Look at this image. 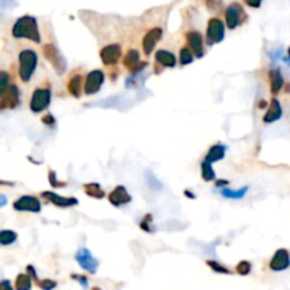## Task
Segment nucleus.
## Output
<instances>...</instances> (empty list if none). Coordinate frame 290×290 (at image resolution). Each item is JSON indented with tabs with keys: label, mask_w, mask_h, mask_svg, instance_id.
<instances>
[{
	"label": "nucleus",
	"mask_w": 290,
	"mask_h": 290,
	"mask_svg": "<svg viewBox=\"0 0 290 290\" xmlns=\"http://www.w3.org/2000/svg\"><path fill=\"white\" fill-rule=\"evenodd\" d=\"M289 252H288V249L282 248V249H277V251L274 252L273 258L271 259L269 268H271L273 272H282V271H286V269L289 268Z\"/></svg>",
	"instance_id": "nucleus-12"
},
{
	"label": "nucleus",
	"mask_w": 290,
	"mask_h": 290,
	"mask_svg": "<svg viewBox=\"0 0 290 290\" xmlns=\"http://www.w3.org/2000/svg\"><path fill=\"white\" fill-rule=\"evenodd\" d=\"M245 20V12L239 3H231L225 10V21L229 30H235Z\"/></svg>",
	"instance_id": "nucleus-7"
},
{
	"label": "nucleus",
	"mask_w": 290,
	"mask_h": 290,
	"mask_svg": "<svg viewBox=\"0 0 290 290\" xmlns=\"http://www.w3.org/2000/svg\"><path fill=\"white\" fill-rule=\"evenodd\" d=\"M269 81H271V91H272V94H277L283 88L285 80H283V75H282V72H280L279 68H272L269 71Z\"/></svg>",
	"instance_id": "nucleus-20"
},
{
	"label": "nucleus",
	"mask_w": 290,
	"mask_h": 290,
	"mask_svg": "<svg viewBox=\"0 0 290 290\" xmlns=\"http://www.w3.org/2000/svg\"><path fill=\"white\" fill-rule=\"evenodd\" d=\"M37 282V285H38V288L41 290H52L57 288V282L55 280H52V279H43V280H35Z\"/></svg>",
	"instance_id": "nucleus-32"
},
{
	"label": "nucleus",
	"mask_w": 290,
	"mask_h": 290,
	"mask_svg": "<svg viewBox=\"0 0 290 290\" xmlns=\"http://www.w3.org/2000/svg\"><path fill=\"white\" fill-rule=\"evenodd\" d=\"M20 105V91L16 85H9L4 94L0 97V111L16 109Z\"/></svg>",
	"instance_id": "nucleus-9"
},
{
	"label": "nucleus",
	"mask_w": 290,
	"mask_h": 290,
	"mask_svg": "<svg viewBox=\"0 0 290 290\" xmlns=\"http://www.w3.org/2000/svg\"><path fill=\"white\" fill-rule=\"evenodd\" d=\"M12 35L15 38H26L34 41L35 44H40L41 37L38 32V24L35 17L33 16H21L16 20V23L12 27Z\"/></svg>",
	"instance_id": "nucleus-1"
},
{
	"label": "nucleus",
	"mask_w": 290,
	"mask_h": 290,
	"mask_svg": "<svg viewBox=\"0 0 290 290\" xmlns=\"http://www.w3.org/2000/svg\"><path fill=\"white\" fill-rule=\"evenodd\" d=\"M33 279L27 273L17 274L16 280H15V290H32Z\"/></svg>",
	"instance_id": "nucleus-23"
},
{
	"label": "nucleus",
	"mask_w": 290,
	"mask_h": 290,
	"mask_svg": "<svg viewBox=\"0 0 290 290\" xmlns=\"http://www.w3.org/2000/svg\"><path fill=\"white\" fill-rule=\"evenodd\" d=\"M251 269H252V265H251L249 260H241V262L237 265V268H235L237 273L242 274V276H246V274L251 273Z\"/></svg>",
	"instance_id": "nucleus-30"
},
{
	"label": "nucleus",
	"mask_w": 290,
	"mask_h": 290,
	"mask_svg": "<svg viewBox=\"0 0 290 290\" xmlns=\"http://www.w3.org/2000/svg\"><path fill=\"white\" fill-rule=\"evenodd\" d=\"M225 156V146L224 145H214L208 150L207 156H205V160L210 161V163H215V161H220L224 159Z\"/></svg>",
	"instance_id": "nucleus-22"
},
{
	"label": "nucleus",
	"mask_w": 290,
	"mask_h": 290,
	"mask_svg": "<svg viewBox=\"0 0 290 290\" xmlns=\"http://www.w3.org/2000/svg\"><path fill=\"white\" fill-rule=\"evenodd\" d=\"M71 277L74 279V280H78L81 283V286L84 288V289H86L88 288V279H86V276H80V274H71Z\"/></svg>",
	"instance_id": "nucleus-34"
},
{
	"label": "nucleus",
	"mask_w": 290,
	"mask_h": 290,
	"mask_svg": "<svg viewBox=\"0 0 290 290\" xmlns=\"http://www.w3.org/2000/svg\"><path fill=\"white\" fill-rule=\"evenodd\" d=\"M41 195H43V198H46L51 204H54L57 207H61V208H68V207L78 205V200L74 198V197H63V195L52 193V191H44Z\"/></svg>",
	"instance_id": "nucleus-14"
},
{
	"label": "nucleus",
	"mask_w": 290,
	"mask_h": 290,
	"mask_svg": "<svg viewBox=\"0 0 290 290\" xmlns=\"http://www.w3.org/2000/svg\"><path fill=\"white\" fill-rule=\"evenodd\" d=\"M49 178H50V184H51L54 188H57V187H64L65 186V183H63V181H58V180H57L55 171H51V170H50Z\"/></svg>",
	"instance_id": "nucleus-33"
},
{
	"label": "nucleus",
	"mask_w": 290,
	"mask_h": 290,
	"mask_svg": "<svg viewBox=\"0 0 290 290\" xmlns=\"http://www.w3.org/2000/svg\"><path fill=\"white\" fill-rule=\"evenodd\" d=\"M201 176H203L204 181H214L217 178L215 171L212 169V163L207 160H204L201 163Z\"/></svg>",
	"instance_id": "nucleus-26"
},
{
	"label": "nucleus",
	"mask_w": 290,
	"mask_h": 290,
	"mask_svg": "<svg viewBox=\"0 0 290 290\" xmlns=\"http://www.w3.org/2000/svg\"><path fill=\"white\" fill-rule=\"evenodd\" d=\"M260 3H262V0H246V4L251 7H259Z\"/></svg>",
	"instance_id": "nucleus-39"
},
{
	"label": "nucleus",
	"mask_w": 290,
	"mask_h": 290,
	"mask_svg": "<svg viewBox=\"0 0 290 290\" xmlns=\"http://www.w3.org/2000/svg\"><path fill=\"white\" fill-rule=\"evenodd\" d=\"M43 54H44L46 60L51 64V67L54 68V71L58 75H64V72L67 71V60L61 54V51L57 49L54 44H44L43 46Z\"/></svg>",
	"instance_id": "nucleus-3"
},
{
	"label": "nucleus",
	"mask_w": 290,
	"mask_h": 290,
	"mask_svg": "<svg viewBox=\"0 0 290 290\" xmlns=\"http://www.w3.org/2000/svg\"><path fill=\"white\" fill-rule=\"evenodd\" d=\"M225 37V24L222 20L214 17L208 20L207 24V44L208 46H215L221 43Z\"/></svg>",
	"instance_id": "nucleus-5"
},
{
	"label": "nucleus",
	"mask_w": 290,
	"mask_h": 290,
	"mask_svg": "<svg viewBox=\"0 0 290 290\" xmlns=\"http://www.w3.org/2000/svg\"><path fill=\"white\" fill-rule=\"evenodd\" d=\"M68 92L74 98H80L82 94V75L81 74H74L69 81H68Z\"/></svg>",
	"instance_id": "nucleus-21"
},
{
	"label": "nucleus",
	"mask_w": 290,
	"mask_h": 290,
	"mask_svg": "<svg viewBox=\"0 0 290 290\" xmlns=\"http://www.w3.org/2000/svg\"><path fill=\"white\" fill-rule=\"evenodd\" d=\"M109 203L115 205V207H120V205H125V204H129L132 201V197L128 193V190L123 187V186H118L115 187L112 193L109 194Z\"/></svg>",
	"instance_id": "nucleus-17"
},
{
	"label": "nucleus",
	"mask_w": 290,
	"mask_h": 290,
	"mask_svg": "<svg viewBox=\"0 0 290 290\" xmlns=\"http://www.w3.org/2000/svg\"><path fill=\"white\" fill-rule=\"evenodd\" d=\"M193 61H194V55L188 47H183V49L180 50V64L188 65V64H191Z\"/></svg>",
	"instance_id": "nucleus-28"
},
{
	"label": "nucleus",
	"mask_w": 290,
	"mask_h": 290,
	"mask_svg": "<svg viewBox=\"0 0 290 290\" xmlns=\"http://www.w3.org/2000/svg\"><path fill=\"white\" fill-rule=\"evenodd\" d=\"M120 55H122V47L119 44H108L99 52V57H101L102 63L108 65V67L116 64L119 61Z\"/></svg>",
	"instance_id": "nucleus-11"
},
{
	"label": "nucleus",
	"mask_w": 290,
	"mask_h": 290,
	"mask_svg": "<svg viewBox=\"0 0 290 290\" xmlns=\"http://www.w3.org/2000/svg\"><path fill=\"white\" fill-rule=\"evenodd\" d=\"M9 84H10V75H9V72L0 69V97L4 94V91L7 89Z\"/></svg>",
	"instance_id": "nucleus-29"
},
{
	"label": "nucleus",
	"mask_w": 290,
	"mask_h": 290,
	"mask_svg": "<svg viewBox=\"0 0 290 290\" xmlns=\"http://www.w3.org/2000/svg\"><path fill=\"white\" fill-rule=\"evenodd\" d=\"M248 193V187H242L239 190H231V188H222L221 195L225 198H234V200H239L245 194Z\"/></svg>",
	"instance_id": "nucleus-27"
},
{
	"label": "nucleus",
	"mask_w": 290,
	"mask_h": 290,
	"mask_svg": "<svg viewBox=\"0 0 290 290\" xmlns=\"http://www.w3.org/2000/svg\"><path fill=\"white\" fill-rule=\"evenodd\" d=\"M18 63H20V68H18V75L20 80L23 82H29L32 80L33 74L37 68V63H38V57L37 52L34 50H23L18 54Z\"/></svg>",
	"instance_id": "nucleus-2"
},
{
	"label": "nucleus",
	"mask_w": 290,
	"mask_h": 290,
	"mask_svg": "<svg viewBox=\"0 0 290 290\" xmlns=\"http://www.w3.org/2000/svg\"><path fill=\"white\" fill-rule=\"evenodd\" d=\"M156 61L163 67H167V68H173L177 64V60H176V55L167 50H159L156 52Z\"/></svg>",
	"instance_id": "nucleus-19"
},
{
	"label": "nucleus",
	"mask_w": 290,
	"mask_h": 290,
	"mask_svg": "<svg viewBox=\"0 0 290 290\" xmlns=\"http://www.w3.org/2000/svg\"><path fill=\"white\" fill-rule=\"evenodd\" d=\"M84 190H85V193L88 194L89 197H92V198H98V200H101V198H103V197H105V191L102 190V187H101L98 183H89V184H85Z\"/></svg>",
	"instance_id": "nucleus-24"
},
{
	"label": "nucleus",
	"mask_w": 290,
	"mask_h": 290,
	"mask_svg": "<svg viewBox=\"0 0 290 290\" xmlns=\"http://www.w3.org/2000/svg\"><path fill=\"white\" fill-rule=\"evenodd\" d=\"M282 115H283V111H282V105H280L279 99L272 98L271 105H269L268 111H266L265 116H263V122L265 123H273L277 119L282 118Z\"/></svg>",
	"instance_id": "nucleus-18"
},
{
	"label": "nucleus",
	"mask_w": 290,
	"mask_h": 290,
	"mask_svg": "<svg viewBox=\"0 0 290 290\" xmlns=\"http://www.w3.org/2000/svg\"><path fill=\"white\" fill-rule=\"evenodd\" d=\"M27 274L32 277V279H34V280H37L38 277H37V273H35V269H34V266H32V265H29L27 266Z\"/></svg>",
	"instance_id": "nucleus-38"
},
{
	"label": "nucleus",
	"mask_w": 290,
	"mask_h": 290,
	"mask_svg": "<svg viewBox=\"0 0 290 290\" xmlns=\"http://www.w3.org/2000/svg\"><path fill=\"white\" fill-rule=\"evenodd\" d=\"M207 265L210 266L214 272H217V273H225V274L231 273V271H229L228 268H225V266H224V265H221V263H218L217 260H207Z\"/></svg>",
	"instance_id": "nucleus-31"
},
{
	"label": "nucleus",
	"mask_w": 290,
	"mask_h": 290,
	"mask_svg": "<svg viewBox=\"0 0 290 290\" xmlns=\"http://www.w3.org/2000/svg\"><path fill=\"white\" fill-rule=\"evenodd\" d=\"M13 208L16 211H29L37 214L41 211V203L34 195H21L15 201Z\"/></svg>",
	"instance_id": "nucleus-10"
},
{
	"label": "nucleus",
	"mask_w": 290,
	"mask_h": 290,
	"mask_svg": "<svg viewBox=\"0 0 290 290\" xmlns=\"http://www.w3.org/2000/svg\"><path fill=\"white\" fill-rule=\"evenodd\" d=\"M17 241V234L12 229H1L0 231V245L9 246Z\"/></svg>",
	"instance_id": "nucleus-25"
},
{
	"label": "nucleus",
	"mask_w": 290,
	"mask_h": 290,
	"mask_svg": "<svg viewBox=\"0 0 290 290\" xmlns=\"http://www.w3.org/2000/svg\"><path fill=\"white\" fill-rule=\"evenodd\" d=\"M0 290H15V288L10 280L3 279V280H0Z\"/></svg>",
	"instance_id": "nucleus-36"
},
{
	"label": "nucleus",
	"mask_w": 290,
	"mask_h": 290,
	"mask_svg": "<svg viewBox=\"0 0 290 290\" xmlns=\"http://www.w3.org/2000/svg\"><path fill=\"white\" fill-rule=\"evenodd\" d=\"M103 81H105V74L101 69H92L86 74L82 91L85 92V95H94L101 91Z\"/></svg>",
	"instance_id": "nucleus-6"
},
{
	"label": "nucleus",
	"mask_w": 290,
	"mask_h": 290,
	"mask_svg": "<svg viewBox=\"0 0 290 290\" xmlns=\"http://www.w3.org/2000/svg\"><path fill=\"white\" fill-rule=\"evenodd\" d=\"M187 43H188V49L193 52L194 57L201 58L204 55V41H203V35L198 32H188L186 34Z\"/></svg>",
	"instance_id": "nucleus-15"
},
{
	"label": "nucleus",
	"mask_w": 290,
	"mask_h": 290,
	"mask_svg": "<svg viewBox=\"0 0 290 290\" xmlns=\"http://www.w3.org/2000/svg\"><path fill=\"white\" fill-rule=\"evenodd\" d=\"M123 65L130 69L132 72H139L140 69L145 68L146 63H140V54L137 50H129L126 55L123 57Z\"/></svg>",
	"instance_id": "nucleus-16"
},
{
	"label": "nucleus",
	"mask_w": 290,
	"mask_h": 290,
	"mask_svg": "<svg viewBox=\"0 0 290 290\" xmlns=\"http://www.w3.org/2000/svg\"><path fill=\"white\" fill-rule=\"evenodd\" d=\"M75 260L78 262V265H80L81 268H82L84 271H86L88 273H97L99 262L94 258V255L91 254L89 249H86V248H80V249L77 251V254H75Z\"/></svg>",
	"instance_id": "nucleus-8"
},
{
	"label": "nucleus",
	"mask_w": 290,
	"mask_h": 290,
	"mask_svg": "<svg viewBox=\"0 0 290 290\" xmlns=\"http://www.w3.org/2000/svg\"><path fill=\"white\" fill-rule=\"evenodd\" d=\"M51 102V89L49 86H38L33 92L30 101V109L34 113H40L49 108Z\"/></svg>",
	"instance_id": "nucleus-4"
},
{
	"label": "nucleus",
	"mask_w": 290,
	"mask_h": 290,
	"mask_svg": "<svg viewBox=\"0 0 290 290\" xmlns=\"http://www.w3.org/2000/svg\"><path fill=\"white\" fill-rule=\"evenodd\" d=\"M150 222H152V215L149 214V215H146L145 218H143V221H142V224H140V226L145 229V231H147V232H152L153 229L150 228Z\"/></svg>",
	"instance_id": "nucleus-35"
},
{
	"label": "nucleus",
	"mask_w": 290,
	"mask_h": 290,
	"mask_svg": "<svg viewBox=\"0 0 290 290\" xmlns=\"http://www.w3.org/2000/svg\"><path fill=\"white\" fill-rule=\"evenodd\" d=\"M161 35H163V30L160 27L150 29L149 32L146 33L145 37H143V41H142V47H143L146 55L152 54V51L154 50V47L157 46V43L160 41Z\"/></svg>",
	"instance_id": "nucleus-13"
},
{
	"label": "nucleus",
	"mask_w": 290,
	"mask_h": 290,
	"mask_svg": "<svg viewBox=\"0 0 290 290\" xmlns=\"http://www.w3.org/2000/svg\"><path fill=\"white\" fill-rule=\"evenodd\" d=\"M92 290H101V289H99V288H94V289H92Z\"/></svg>",
	"instance_id": "nucleus-41"
},
{
	"label": "nucleus",
	"mask_w": 290,
	"mask_h": 290,
	"mask_svg": "<svg viewBox=\"0 0 290 290\" xmlns=\"http://www.w3.org/2000/svg\"><path fill=\"white\" fill-rule=\"evenodd\" d=\"M6 204H7V197L4 194H0V208L4 207Z\"/></svg>",
	"instance_id": "nucleus-40"
},
{
	"label": "nucleus",
	"mask_w": 290,
	"mask_h": 290,
	"mask_svg": "<svg viewBox=\"0 0 290 290\" xmlns=\"http://www.w3.org/2000/svg\"><path fill=\"white\" fill-rule=\"evenodd\" d=\"M43 122L46 123V125H54V122H55V119H54V116L51 115V113H49V115H46L44 118H43Z\"/></svg>",
	"instance_id": "nucleus-37"
}]
</instances>
